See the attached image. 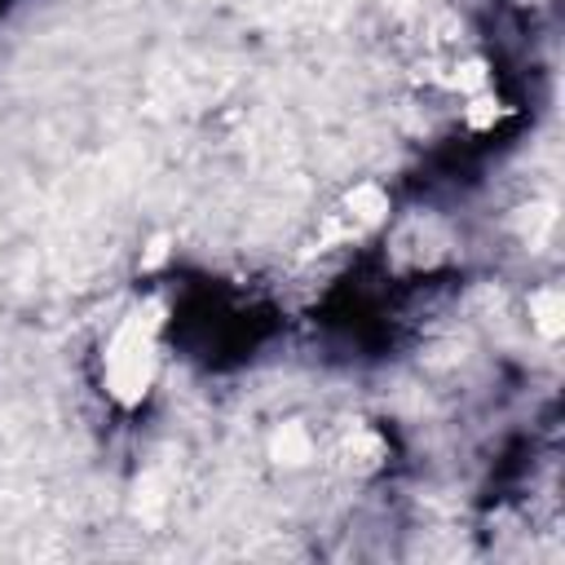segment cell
Returning a JSON list of instances; mask_svg holds the SVG:
<instances>
[{
    "label": "cell",
    "mask_w": 565,
    "mask_h": 565,
    "mask_svg": "<svg viewBox=\"0 0 565 565\" xmlns=\"http://www.w3.org/2000/svg\"><path fill=\"white\" fill-rule=\"evenodd\" d=\"M393 216V203H388V190L375 185V181H362L353 185L322 221V238L335 243V247H353V243H366L375 238Z\"/></svg>",
    "instance_id": "7a4b0ae2"
},
{
    "label": "cell",
    "mask_w": 565,
    "mask_h": 565,
    "mask_svg": "<svg viewBox=\"0 0 565 565\" xmlns=\"http://www.w3.org/2000/svg\"><path fill=\"white\" fill-rule=\"evenodd\" d=\"M388 455H393V441L380 424H349L331 446V459L349 477H380L388 468Z\"/></svg>",
    "instance_id": "3957f363"
},
{
    "label": "cell",
    "mask_w": 565,
    "mask_h": 565,
    "mask_svg": "<svg viewBox=\"0 0 565 565\" xmlns=\"http://www.w3.org/2000/svg\"><path fill=\"white\" fill-rule=\"evenodd\" d=\"M265 455H269L282 472H296V468H309V463L322 455V441H318V433H313L309 424L282 419V424H274V433H269V441H265Z\"/></svg>",
    "instance_id": "277c9868"
},
{
    "label": "cell",
    "mask_w": 565,
    "mask_h": 565,
    "mask_svg": "<svg viewBox=\"0 0 565 565\" xmlns=\"http://www.w3.org/2000/svg\"><path fill=\"white\" fill-rule=\"evenodd\" d=\"M530 313H534V327L543 335H556L561 331V291L556 287H539L530 296Z\"/></svg>",
    "instance_id": "5b68a950"
},
{
    "label": "cell",
    "mask_w": 565,
    "mask_h": 565,
    "mask_svg": "<svg viewBox=\"0 0 565 565\" xmlns=\"http://www.w3.org/2000/svg\"><path fill=\"white\" fill-rule=\"evenodd\" d=\"M163 335H168V300L163 296H146L128 313L115 318V327L106 331V340L97 349V384L110 406L137 411L154 393V384L163 375Z\"/></svg>",
    "instance_id": "6da1fadb"
}]
</instances>
